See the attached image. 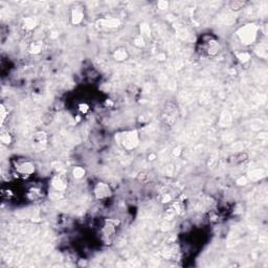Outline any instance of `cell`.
Returning <instances> with one entry per match:
<instances>
[{
  "mask_svg": "<svg viewBox=\"0 0 268 268\" xmlns=\"http://www.w3.org/2000/svg\"><path fill=\"white\" fill-rule=\"evenodd\" d=\"M94 194L97 195V198H105V197H108L110 195V188L108 187V184L106 183H100L97 184L94 189Z\"/></svg>",
  "mask_w": 268,
  "mask_h": 268,
  "instance_id": "cell-3",
  "label": "cell"
},
{
  "mask_svg": "<svg viewBox=\"0 0 268 268\" xmlns=\"http://www.w3.org/2000/svg\"><path fill=\"white\" fill-rule=\"evenodd\" d=\"M41 49H42V44L40 43V42H34L30 46V52L31 54H38Z\"/></svg>",
  "mask_w": 268,
  "mask_h": 268,
  "instance_id": "cell-7",
  "label": "cell"
},
{
  "mask_svg": "<svg viewBox=\"0 0 268 268\" xmlns=\"http://www.w3.org/2000/svg\"><path fill=\"white\" fill-rule=\"evenodd\" d=\"M5 116H6V112H5V108L3 105H1V119H2V124L4 123V119H5Z\"/></svg>",
  "mask_w": 268,
  "mask_h": 268,
  "instance_id": "cell-13",
  "label": "cell"
},
{
  "mask_svg": "<svg viewBox=\"0 0 268 268\" xmlns=\"http://www.w3.org/2000/svg\"><path fill=\"white\" fill-rule=\"evenodd\" d=\"M244 5H245V2L243 1H232L230 2V9L233 10H239L243 9Z\"/></svg>",
  "mask_w": 268,
  "mask_h": 268,
  "instance_id": "cell-8",
  "label": "cell"
},
{
  "mask_svg": "<svg viewBox=\"0 0 268 268\" xmlns=\"http://www.w3.org/2000/svg\"><path fill=\"white\" fill-rule=\"evenodd\" d=\"M246 159H247V154L242 152V153H239L238 155H236L235 161L236 163H243V161H245Z\"/></svg>",
  "mask_w": 268,
  "mask_h": 268,
  "instance_id": "cell-9",
  "label": "cell"
},
{
  "mask_svg": "<svg viewBox=\"0 0 268 268\" xmlns=\"http://www.w3.org/2000/svg\"><path fill=\"white\" fill-rule=\"evenodd\" d=\"M35 20L33 19V18H27V19L25 20V27L28 28V30H31V28L35 27Z\"/></svg>",
  "mask_w": 268,
  "mask_h": 268,
  "instance_id": "cell-11",
  "label": "cell"
},
{
  "mask_svg": "<svg viewBox=\"0 0 268 268\" xmlns=\"http://www.w3.org/2000/svg\"><path fill=\"white\" fill-rule=\"evenodd\" d=\"M52 185L56 190L61 191L63 189H65V183L63 182V180L60 178V177H55L54 180H52Z\"/></svg>",
  "mask_w": 268,
  "mask_h": 268,
  "instance_id": "cell-4",
  "label": "cell"
},
{
  "mask_svg": "<svg viewBox=\"0 0 268 268\" xmlns=\"http://www.w3.org/2000/svg\"><path fill=\"white\" fill-rule=\"evenodd\" d=\"M84 174H85L84 169L80 168V167H78V168H76L75 170H73V175H75V177H76V178H81V177H83Z\"/></svg>",
  "mask_w": 268,
  "mask_h": 268,
  "instance_id": "cell-10",
  "label": "cell"
},
{
  "mask_svg": "<svg viewBox=\"0 0 268 268\" xmlns=\"http://www.w3.org/2000/svg\"><path fill=\"white\" fill-rule=\"evenodd\" d=\"M238 35L243 43L250 44L256 39V27L253 24H248L241 28Z\"/></svg>",
  "mask_w": 268,
  "mask_h": 268,
  "instance_id": "cell-1",
  "label": "cell"
},
{
  "mask_svg": "<svg viewBox=\"0 0 268 268\" xmlns=\"http://www.w3.org/2000/svg\"><path fill=\"white\" fill-rule=\"evenodd\" d=\"M127 56H128V55H127V52L125 49H118L114 52L115 59L118 60V61H124L127 58Z\"/></svg>",
  "mask_w": 268,
  "mask_h": 268,
  "instance_id": "cell-6",
  "label": "cell"
},
{
  "mask_svg": "<svg viewBox=\"0 0 268 268\" xmlns=\"http://www.w3.org/2000/svg\"><path fill=\"white\" fill-rule=\"evenodd\" d=\"M16 171L24 177H28L35 172V166L31 161H22L16 166Z\"/></svg>",
  "mask_w": 268,
  "mask_h": 268,
  "instance_id": "cell-2",
  "label": "cell"
},
{
  "mask_svg": "<svg viewBox=\"0 0 268 268\" xmlns=\"http://www.w3.org/2000/svg\"><path fill=\"white\" fill-rule=\"evenodd\" d=\"M82 19H83V13L79 10H76L75 12L72 13V22L75 23V24H78V23L81 22Z\"/></svg>",
  "mask_w": 268,
  "mask_h": 268,
  "instance_id": "cell-5",
  "label": "cell"
},
{
  "mask_svg": "<svg viewBox=\"0 0 268 268\" xmlns=\"http://www.w3.org/2000/svg\"><path fill=\"white\" fill-rule=\"evenodd\" d=\"M36 135L37 136H39V138L38 137H35V139L38 142H45V140H46V135H45V133H43V132H39V133H37Z\"/></svg>",
  "mask_w": 268,
  "mask_h": 268,
  "instance_id": "cell-12",
  "label": "cell"
}]
</instances>
